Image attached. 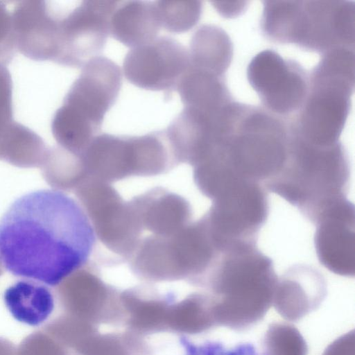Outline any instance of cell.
<instances>
[{"label": "cell", "mask_w": 355, "mask_h": 355, "mask_svg": "<svg viewBox=\"0 0 355 355\" xmlns=\"http://www.w3.org/2000/svg\"><path fill=\"white\" fill-rule=\"evenodd\" d=\"M95 243L84 208L58 190L26 193L0 218V265L15 277L46 286L82 268Z\"/></svg>", "instance_id": "1"}, {"label": "cell", "mask_w": 355, "mask_h": 355, "mask_svg": "<svg viewBox=\"0 0 355 355\" xmlns=\"http://www.w3.org/2000/svg\"><path fill=\"white\" fill-rule=\"evenodd\" d=\"M277 279L272 259L256 244L223 251L204 284L211 292L218 327L241 331L261 321L272 305Z\"/></svg>", "instance_id": "2"}, {"label": "cell", "mask_w": 355, "mask_h": 355, "mask_svg": "<svg viewBox=\"0 0 355 355\" xmlns=\"http://www.w3.org/2000/svg\"><path fill=\"white\" fill-rule=\"evenodd\" d=\"M350 164L340 142L320 146L291 130L286 159L264 187L279 196L312 223L336 202L347 198Z\"/></svg>", "instance_id": "3"}, {"label": "cell", "mask_w": 355, "mask_h": 355, "mask_svg": "<svg viewBox=\"0 0 355 355\" xmlns=\"http://www.w3.org/2000/svg\"><path fill=\"white\" fill-rule=\"evenodd\" d=\"M291 137L290 125L278 116L242 104L207 159L236 179L264 186L282 168Z\"/></svg>", "instance_id": "4"}, {"label": "cell", "mask_w": 355, "mask_h": 355, "mask_svg": "<svg viewBox=\"0 0 355 355\" xmlns=\"http://www.w3.org/2000/svg\"><path fill=\"white\" fill-rule=\"evenodd\" d=\"M261 26L276 42L321 53L354 49V1H266Z\"/></svg>", "instance_id": "5"}, {"label": "cell", "mask_w": 355, "mask_h": 355, "mask_svg": "<svg viewBox=\"0 0 355 355\" xmlns=\"http://www.w3.org/2000/svg\"><path fill=\"white\" fill-rule=\"evenodd\" d=\"M121 85V71L114 62L99 55L89 60L53 116L52 131L58 142L81 154L99 135Z\"/></svg>", "instance_id": "6"}, {"label": "cell", "mask_w": 355, "mask_h": 355, "mask_svg": "<svg viewBox=\"0 0 355 355\" xmlns=\"http://www.w3.org/2000/svg\"><path fill=\"white\" fill-rule=\"evenodd\" d=\"M309 76L308 94L291 129L313 144H334L339 141L349 112L354 76L320 67H315Z\"/></svg>", "instance_id": "7"}, {"label": "cell", "mask_w": 355, "mask_h": 355, "mask_svg": "<svg viewBox=\"0 0 355 355\" xmlns=\"http://www.w3.org/2000/svg\"><path fill=\"white\" fill-rule=\"evenodd\" d=\"M265 189L260 183L242 181L212 200L209 210L202 218L220 251L240 243H257L269 213Z\"/></svg>", "instance_id": "8"}, {"label": "cell", "mask_w": 355, "mask_h": 355, "mask_svg": "<svg viewBox=\"0 0 355 355\" xmlns=\"http://www.w3.org/2000/svg\"><path fill=\"white\" fill-rule=\"evenodd\" d=\"M247 77L267 111L278 116L297 112L309 91V76L302 67L271 50L252 58Z\"/></svg>", "instance_id": "9"}, {"label": "cell", "mask_w": 355, "mask_h": 355, "mask_svg": "<svg viewBox=\"0 0 355 355\" xmlns=\"http://www.w3.org/2000/svg\"><path fill=\"white\" fill-rule=\"evenodd\" d=\"M119 1H83L60 19L58 51L55 61L83 67L98 56L110 34V19Z\"/></svg>", "instance_id": "10"}, {"label": "cell", "mask_w": 355, "mask_h": 355, "mask_svg": "<svg viewBox=\"0 0 355 355\" xmlns=\"http://www.w3.org/2000/svg\"><path fill=\"white\" fill-rule=\"evenodd\" d=\"M189 67L188 49L175 39L162 36L132 48L124 58L123 72L137 87L170 92Z\"/></svg>", "instance_id": "11"}, {"label": "cell", "mask_w": 355, "mask_h": 355, "mask_svg": "<svg viewBox=\"0 0 355 355\" xmlns=\"http://www.w3.org/2000/svg\"><path fill=\"white\" fill-rule=\"evenodd\" d=\"M83 190L84 209L96 235L114 252L130 254L138 243L140 227L133 208L104 182L89 179Z\"/></svg>", "instance_id": "12"}, {"label": "cell", "mask_w": 355, "mask_h": 355, "mask_svg": "<svg viewBox=\"0 0 355 355\" xmlns=\"http://www.w3.org/2000/svg\"><path fill=\"white\" fill-rule=\"evenodd\" d=\"M315 225L314 245L320 263L345 277L355 273V211L347 198L324 211Z\"/></svg>", "instance_id": "13"}, {"label": "cell", "mask_w": 355, "mask_h": 355, "mask_svg": "<svg viewBox=\"0 0 355 355\" xmlns=\"http://www.w3.org/2000/svg\"><path fill=\"white\" fill-rule=\"evenodd\" d=\"M60 19L52 15L44 1H23L12 16L15 45L36 60L55 61L58 51Z\"/></svg>", "instance_id": "14"}, {"label": "cell", "mask_w": 355, "mask_h": 355, "mask_svg": "<svg viewBox=\"0 0 355 355\" xmlns=\"http://www.w3.org/2000/svg\"><path fill=\"white\" fill-rule=\"evenodd\" d=\"M326 295L323 276L309 266L295 265L278 277L272 305L286 320L297 322L316 310Z\"/></svg>", "instance_id": "15"}, {"label": "cell", "mask_w": 355, "mask_h": 355, "mask_svg": "<svg viewBox=\"0 0 355 355\" xmlns=\"http://www.w3.org/2000/svg\"><path fill=\"white\" fill-rule=\"evenodd\" d=\"M161 28L154 1H118L110 19V33L135 48L157 37Z\"/></svg>", "instance_id": "16"}, {"label": "cell", "mask_w": 355, "mask_h": 355, "mask_svg": "<svg viewBox=\"0 0 355 355\" xmlns=\"http://www.w3.org/2000/svg\"><path fill=\"white\" fill-rule=\"evenodd\" d=\"M140 228L142 226L153 236L174 234L189 225V205L184 199L171 193L145 196L132 202Z\"/></svg>", "instance_id": "17"}, {"label": "cell", "mask_w": 355, "mask_h": 355, "mask_svg": "<svg viewBox=\"0 0 355 355\" xmlns=\"http://www.w3.org/2000/svg\"><path fill=\"white\" fill-rule=\"evenodd\" d=\"M3 302L13 318L31 327L46 321L55 306L53 296L46 286L27 279L8 287Z\"/></svg>", "instance_id": "18"}, {"label": "cell", "mask_w": 355, "mask_h": 355, "mask_svg": "<svg viewBox=\"0 0 355 355\" xmlns=\"http://www.w3.org/2000/svg\"><path fill=\"white\" fill-rule=\"evenodd\" d=\"M188 53L191 67L224 76L232 59V42L220 27L204 24L193 35Z\"/></svg>", "instance_id": "19"}, {"label": "cell", "mask_w": 355, "mask_h": 355, "mask_svg": "<svg viewBox=\"0 0 355 355\" xmlns=\"http://www.w3.org/2000/svg\"><path fill=\"white\" fill-rule=\"evenodd\" d=\"M176 90L184 107L214 110L234 101L224 76L189 67Z\"/></svg>", "instance_id": "20"}, {"label": "cell", "mask_w": 355, "mask_h": 355, "mask_svg": "<svg viewBox=\"0 0 355 355\" xmlns=\"http://www.w3.org/2000/svg\"><path fill=\"white\" fill-rule=\"evenodd\" d=\"M161 27L180 33L192 28L199 21L202 3L198 1H154Z\"/></svg>", "instance_id": "21"}, {"label": "cell", "mask_w": 355, "mask_h": 355, "mask_svg": "<svg viewBox=\"0 0 355 355\" xmlns=\"http://www.w3.org/2000/svg\"><path fill=\"white\" fill-rule=\"evenodd\" d=\"M261 355H307L306 343L293 325L274 322L268 326L262 343Z\"/></svg>", "instance_id": "22"}, {"label": "cell", "mask_w": 355, "mask_h": 355, "mask_svg": "<svg viewBox=\"0 0 355 355\" xmlns=\"http://www.w3.org/2000/svg\"><path fill=\"white\" fill-rule=\"evenodd\" d=\"M190 349L191 355H261L250 343L226 347L222 343L209 341L199 346H191Z\"/></svg>", "instance_id": "23"}, {"label": "cell", "mask_w": 355, "mask_h": 355, "mask_svg": "<svg viewBox=\"0 0 355 355\" xmlns=\"http://www.w3.org/2000/svg\"><path fill=\"white\" fill-rule=\"evenodd\" d=\"M12 120V83L8 71L0 64V135Z\"/></svg>", "instance_id": "24"}, {"label": "cell", "mask_w": 355, "mask_h": 355, "mask_svg": "<svg viewBox=\"0 0 355 355\" xmlns=\"http://www.w3.org/2000/svg\"><path fill=\"white\" fill-rule=\"evenodd\" d=\"M15 47L12 28V16L0 3V64L10 58Z\"/></svg>", "instance_id": "25"}, {"label": "cell", "mask_w": 355, "mask_h": 355, "mask_svg": "<svg viewBox=\"0 0 355 355\" xmlns=\"http://www.w3.org/2000/svg\"><path fill=\"white\" fill-rule=\"evenodd\" d=\"M322 355H355L354 331L336 339L327 346Z\"/></svg>", "instance_id": "26"}, {"label": "cell", "mask_w": 355, "mask_h": 355, "mask_svg": "<svg viewBox=\"0 0 355 355\" xmlns=\"http://www.w3.org/2000/svg\"><path fill=\"white\" fill-rule=\"evenodd\" d=\"M211 3L216 10L221 15L226 17H234L240 15L247 8V2L245 1H214Z\"/></svg>", "instance_id": "27"}]
</instances>
